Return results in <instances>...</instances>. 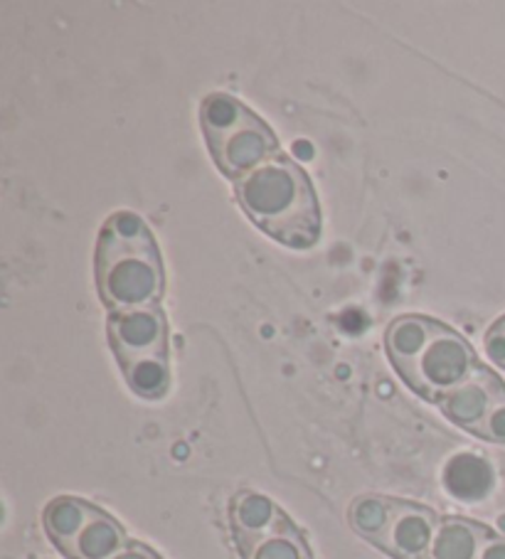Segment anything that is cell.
<instances>
[{
    "label": "cell",
    "mask_w": 505,
    "mask_h": 559,
    "mask_svg": "<svg viewBox=\"0 0 505 559\" xmlns=\"http://www.w3.org/2000/svg\"><path fill=\"white\" fill-rule=\"evenodd\" d=\"M96 292L111 313L158 306L165 288L161 249L136 212H114L104 222L94 259Z\"/></svg>",
    "instance_id": "cell-1"
},
{
    "label": "cell",
    "mask_w": 505,
    "mask_h": 559,
    "mask_svg": "<svg viewBox=\"0 0 505 559\" xmlns=\"http://www.w3.org/2000/svg\"><path fill=\"white\" fill-rule=\"evenodd\" d=\"M385 348L400 378L436 404L481 368L461 333L426 316L395 318L385 333Z\"/></svg>",
    "instance_id": "cell-2"
},
{
    "label": "cell",
    "mask_w": 505,
    "mask_h": 559,
    "mask_svg": "<svg viewBox=\"0 0 505 559\" xmlns=\"http://www.w3.org/2000/svg\"><path fill=\"white\" fill-rule=\"evenodd\" d=\"M245 215L271 239L291 249H310L320 239V207L306 170L286 156L265 163L235 182Z\"/></svg>",
    "instance_id": "cell-3"
},
{
    "label": "cell",
    "mask_w": 505,
    "mask_h": 559,
    "mask_svg": "<svg viewBox=\"0 0 505 559\" xmlns=\"http://www.w3.org/2000/svg\"><path fill=\"white\" fill-rule=\"evenodd\" d=\"M200 123L212 160L235 182L281 156L274 131L232 94L215 92L205 96L200 106Z\"/></svg>",
    "instance_id": "cell-4"
},
{
    "label": "cell",
    "mask_w": 505,
    "mask_h": 559,
    "mask_svg": "<svg viewBox=\"0 0 505 559\" xmlns=\"http://www.w3.org/2000/svg\"><path fill=\"white\" fill-rule=\"evenodd\" d=\"M439 409L446 419L471 431L473 437L505 443V382L483 365L461 388L444 394Z\"/></svg>",
    "instance_id": "cell-5"
},
{
    "label": "cell",
    "mask_w": 505,
    "mask_h": 559,
    "mask_svg": "<svg viewBox=\"0 0 505 559\" xmlns=\"http://www.w3.org/2000/svg\"><path fill=\"white\" fill-rule=\"evenodd\" d=\"M106 331H109V345L121 368L133 360L168 355V323L161 306L111 313Z\"/></svg>",
    "instance_id": "cell-6"
},
{
    "label": "cell",
    "mask_w": 505,
    "mask_h": 559,
    "mask_svg": "<svg viewBox=\"0 0 505 559\" xmlns=\"http://www.w3.org/2000/svg\"><path fill=\"white\" fill-rule=\"evenodd\" d=\"M442 518L432 508L400 500L377 547L395 559H426Z\"/></svg>",
    "instance_id": "cell-7"
},
{
    "label": "cell",
    "mask_w": 505,
    "mask_h": 559,
    "mask_svg": "<svg viewBox=\"0 0 505 559\" xmlns=\"http://www.w3.org/2000/svg\"><path fill=\"white\" fill-rule=\"evenodd\" d=\"M230 523L232 533H235L237 549L245 552V549L259 543L261 537L277 533L279 527H284L291 520L271 498L257 493V490H239L232 498Z\"/></svg>",
    "instance_id": "cell-8"
},
{
    "label": "cell",
    "mask_w": 505,
    "mask_h": 559,
    "mask_svg": "<svg viewBox=\"0 0 505 559\" xmlns=\"http://www.w3.org/2000/svg\"><path fill=\"white\" fill-rule=\"evenodd\" d=\"M495 533L475 520L442 518L426 559H479L483 545Z\"/></svg>",
    "instance_id": "cell-9"
},
{
    "label": "cell",
    "mask_w": 505,
    "mask_h": 559,
    "mask_svg": "<svg viewBox=\"0 0 505 559\" xmlns=\"http://www.w3.org/2000/svg\"><path fill=\"white\" fill-rule=\"evenodd\" d=\"M442 480L446 493L466 500V503H475V500L491 496L495 486V474L485 459L475 454H459L444 466Z\"/></svg>",
    "instance_id": "cell-10"
},
{
    "label": "cell",
    "mask_w": 505,
    "mask_h": 559,
    "mask_svg": "<svg viewBox=\"0 0 505 559\" xmlns=\"http://www.w3.org/2000/svg\"><path fill=\"white\" fill-rule=\"evenodd\" d=\"M129 537H126L124 527L116 523L111 515L96 508L90 523L67 549V559H114L119 552L129 547Z\"/></svg>",
    "instance_id": "cell-11"
},
{
    "label": "cell",
    "mask_w": 505,
    "mask_h": 559,
    "mask_svg": "<svg viewBox=\"0 0 505 559\" xmlns=\"http://www.w3.org/2000/svg\"><path fill=\"white\" fill-rule=\"evenodd\" d=\"M96 508L82 498H74V496L52 498L43 510L45 533L52 539V545L60 549L62 555H67V549L72 547L77 535L82 533L84 525L90 523Z\"/></svg>",
    "instance_id": "cell-12"
},
{
    "label": "cell",
    "mask_w": 505,
    "mask_h": 559,
    "mask_svg": "<svg viewBox=\"0 0 505 559\" xmlns=\"http://www.w3.org/2000/svg\"><path fill=\"white\" fill-rule=\"evenodd\" d=\"M397 506H400V500L397 498L361 496L353 500L351 510H348V523H351V527L357 535L377 547L387 525H390V520L397 513Z\"/></svg>",
    "instance_id": "cell-13"
},
{
    "label": "cell",
    "mask_w": 505,
    "mask_h": 559,
    "mask_svg": "<svg viewBox=\"0 0 505 559\" xmlns=\"http://www.w3.org/2000/svg\"><path fill=\"white\" fill-rule=\"evenodd\" d=\"M124 378L129 382L133 394L143 400H161L168 392L171 384V368L168 355H155V358H143L124 365Z\"/></svg>",
    "instance_id": "cell-14"
},
{
    "label": "cell",
    "mask_w": 505,
    "mask_h": 559,
    "mask_svg": "<svg viewBox=\"0 0 505 559\" xmlns=\"http://www.w3.org/2000/svg\"><path fill=\"white\" fill-rule=\"evenodd\" d=\"M242 559H314L306 545L304 535L298 533L294 523H286L277 533L261 537L259 543L251 545L245 552H239Z\"/></svg>",
    "instance_id": "cell-15"
},
{
    "label": "cell",
    "mask_w": 505,
    "mask_h": 559,
    "mask_svg": "<svg viewBox=\"0 0 505 559\" xmlns=\"http://www.w3.org/2000/svg\"><path fill=\"white\" fill-rule=\"evenodd\" d=\"M483 343H485V353H489L491 362L505 370V316H501L498 321L489 328Z\"/></svg>",
    "instance_id": "cell-16"
},
{
    "label": "cell",
    "mask_w": 505,
    "mask_h": 559,
    "mask_svg": "<svg viewBox=\"0 0 505 559\" xmlns=\"http://www.w3.org/2000/svg\"><path fill=\"white\" fill-rule=\"evenodd\" d=\"M479 559H505V537L493 535L489 543L483 545Z\"/></svg>",
    "instance_id": "cell-17"
},
{
    "label": "cell",
    "mask_w": 505,
    "mask_h": 559,
    "mask_svg": "<svg viewBox=\"0 0 505 559\" xmlns=\"http://www.w3.org/2000/svg\"><path fill=\"white\" fill-rule=\"evenodd\" d=\"M114 559H161V557L155 555L151 547L139 545V543H131L129 547L124 549V552H119Z\"/></svg>",
    "instance_id": "cell-18"
}]
</instances>
